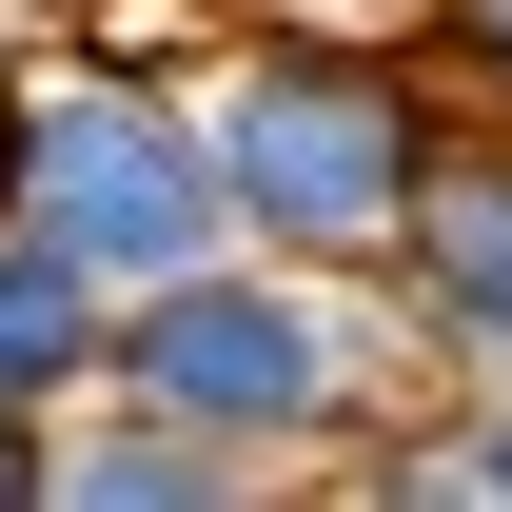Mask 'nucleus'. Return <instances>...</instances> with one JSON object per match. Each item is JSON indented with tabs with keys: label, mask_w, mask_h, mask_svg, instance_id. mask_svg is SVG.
Segmentation results:
<instances>
[{
	"label": "nucleus",
	"mask_w": 512,
	"mask_h": 512,
	"mask_svg": "<svg viewBox=\"0 0 512 512\" xmlns=\"http://www.w3.org/2000/svg\"><path fill=\"white\" fill-rule=\"evenodd\" d=\"M434 79L375 40H256L217 79V178H237L256 256H316V276H394L414 197H434Z\"/></svg>",
	"instance_id": "nucleus-1"
},
{
	"label": "nucleus",
	"mask_w": 512,
	"mask_h": 512,
	"mask_svg": "<svg viewBox=\"0 0 512 512\" xmlns=\"http://www.w3.org/2000/svg\"><path fill=\"white\" fill-rule=\"evenodd\" d=\"M0 217L60 237L99 296H158V276H197V256H237L217 119L158 99V79H40V99H0Z\"/></svg>",
	"instance_id": "nucleus-2"
},
{
	"label": "nucleus",
	"mask_w": 512,
	"mask_h": 512,
	"mask_svg": "<svg viewBox=\"0 0 512 512\" xmlns=\"http://www.w3.org/2000/svg\"><path fill=\"white\" fill-rule=\"evenodd\" d=\"M434 60H453V79L512 119V0H434Z\"/></svg>",
	"instance_id": "nucleus-7"
},
{
	"label": "nucleus",
	"mask_w": 512,
	"mask_h": 512,
	"mask_svg": "<svg viewBox=\"0 0 512 512\" xmlns=\"http://www.w3.org/2000/svg\"><path fill=\"white\" fill-rule=\"evenodd\" d=\"M375 473H394V493H493L512 512V375H473L434 434H375Z\"/></svg>",
	"instance_id": "nucleus-6"
},
{
	"label": "nucleus",
	"mask_w": 512,
	"mask_h": 512,
	"mask_svg": "<svg viewBox=\"0 0 512 512\" xmlns=\"http://www.w3.org/2000/svg\"><path fill=\"white\" fill-rule=\"evenodd\" d=\"M394 296L434 335V375H512V119L434 138V197H414V237H394Z\"/></svg>",
	"instance_id": "nucleus-3"
},
{
	"label": "nucleus",
	"mask_w": 512,
	"mask_h": 512,
	"mask_svg": "<svg viewBox=\"0 0 512 512\" xmlns=\"http://www.w3.org/2000/svg\"><path fill=\"white\" fill-rule=\"evenodd\" d=\"M0 99H20V20H0Z\"/></svg>",
	"instance_id": "nucleus-9"
},
{
	"label": "nucleus",
	"mask_w": 512,
	"mask_h": 512,
	"mask_svg": "<svg viewBox=\"0 0 512 512\" xmlns=\"http://www.w3.org/2000/svg\"><path fill=\"white\" fill-rule=\"evenodd\" d=\"M276 453H237V434H197V414H158V394H119L99 434H60V493L79 512H237Z\"/></svg>",
	"instance_id": "nucleus-4"
},
{
	"label": "nucleus",
	"mask_w": 512,
	"mask_h": 512,
	"mask_svg": "<svg viewBox=\"0 0 512 512\" xmlns=\"http://www.w3.org/2000/svg\"><path fill=\"white\" fill-rule=\"evenodd\" d=\"M99 355H119V296H99L60 237H20V217H0V414L99 394Z\"/></svg>",
	"instance_id": "nucleus-5"
},
{
	"label": "nucleus",
	"mask_w": 512,
	"mask_h": 512,
	"mask_svg": "<svg viewBox=\"0 0 512 512\" xmlns=\"http://www.w3.org/2000/svg\"><path fill=\"white\" fill-rule=\"evenodd\" d=\"M20 493H60V434H40V414H0V512Z\"/></svg>",
	"instance_id": "nucleus-8"
}]
</instances>
